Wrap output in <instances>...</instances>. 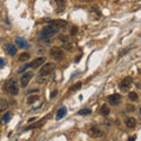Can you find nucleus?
<instances>
[{"label":"nucleus","mask_w":141,"mask_h":141,"mask_svg":"<svg viewBox=\"0 0 141 141\" xmlns=\"http://www.w3.org/2000/svg\"><path fill=\"white\" fill-rule=\"evenodd\" d=\"M4 89H5L8 94H11V95H16V94L19 93L18 82H16L14 79H10V80H7V81L5 82V85H4Z\"/></svg>","instance_id":"nucleus-1"},{"label":"nucleus","mask_w":141,"mask_h":141,"mask_svg":"<svg viewBox=\"0 0 141 141\" xmlns=\"http://www.w3.org/2000/svg\"><path fill=\"white\" fill-rule=\"evenodd\" d=\"M58 28H55L54 26H52V25H47V26H45V27L41 29V32L39 34V39H49L52 38L53 35H54L55 33H58Z\"/></svg>","instance_id":"nucleus-2"},{"label":"nucleus","mask_w":141,"mask_h":141,"mask_svg":"<svg viewBox=\"0 0 141 141\" xmlns=\"http://www.w3.org/2000/svg\"><path fill=\"white\" fill-rule=\"evenodd\" d=\"M55 67H56V64H55V62H48V64H46V65L41 68V70H40V75H42V76L49 75V74L55 70Z\"/></svg>","instance_id":"nucleus-3"},{"label":"nucleus","mask_w":141,"mask_h":141,"mask_svg":"<svg viewBox=\"0 0 141 141\" xmlns=\"http://www.w3.org/2000/svg\"><path fill=\"white\" fill-rule=\"evenodd\" d=\"M49 54H51V56H52L53 59L60 60V59H62V56H64V52H62V49L60 48V47L54 46V47H52V48H51Z\"/></svg>","instance_id":"nucleus-4"},{"label":"nucleus","mask_w":141,"mask_h":141,"mask_svg":"<svg viewBox=\"0 0 141 141\" xmlns=\"http://www.w3.org/2000/svg\"><path fill=\"white\" fill-rule=\"evenodd\" d=\"M130 85H132V78L130 76H126L125 79L121 81V84H120V88H121V91L127 92L129 89Z\"/></svg>","instance_id":"nucleus-5"},{"label":"nucleus","mask_w":141,"mask_h":141,"mask_svg":"<svg viewBox=\"0 0 141 141\" xmlns=\"http://www.w3.org/2000/svg\"><path fill=\"white\" fill-rule=\"evenodd\" d=\"M108 102L111 103V105H113V106H118V105L121 102V95L118 94V93L109 95L108 97Z\"/></svg>","instance_id":"nucleus-6"},{"label":"nucleus","mask_w":141,"mask_h":141,"mask_svg":"<svg viewBox=\"0 0 141 141\" xmlns=\"http://www.w3.org/2000/svg\"><path fill=\"white\" fill-rule=\"evenodd\" d=\"M45 60H46V59H45L43 56H41V58H37V59L33 60L32 62H29L28 65H29L31 68H38V67H40V66L45 62Z\"/></svg>","instance_id":"nucleus-7"},{"label":"nucleus","mask_w":141,"mask_h":141,"mask_svg":"<svg viewBox=\"0 0 141 141\" xmlns=\"http://www.w3.org/2000/svg\"><path fill=\"white\" fill-rule=\"evenodd\" d=\"M32 76H33V74L29 72V73H25L24 75L21 76V79H20V84H21V86L22 87H26L28 85V82H29V80L32 79Z\"/></svg>","instance_id":"nucleus-8"},{"label":"nucleus","mask_w":141,"mask_h":141,"mask_svg":"<svg viewBox=\"0 0 141 141\" xmlns=\"http://www.w3.org/2000/svg\"><path fill=\"white\" fill-rule=\"evenodd\" d=\"M49 25H52V26H54L55 28L60 29L61 27H64V26L67 25V21H65V20H52Z\"/></svg>","instance_id":"nucleus-9"},{"label":"nucleus","mask_w":141,"mask_h":141,"mask_svg":"<svg viewBox=\"0 0 141 141\" xmlns=\"http://www.w3.org/2000/svg\"><path fill=\"white\" fill-rule=\"evenodd\" d=\"M89 132H91V134H92L93 136H95V138H101V136H103V130H101L100 128H98V127H92Z\"/></svg>","instance_id":"nucleus-10"},{"label":"nucleus","mask_w":141,"mask_h":141,"mask_svg":"<svg viewBox=\"0 0 141 141\" xmlns=\"http://www.w3.org/2000/svg\"><path fill=\"white\" fill-rule=\"evenodd\" d=\"M66 113H67V109H66L65 106L60 107V108L58 109V112H56V118H55V119H56V120L62 119V118H64V116L66 115Z\"/></svg>","instance_id":"nucleus-11"},{"label":"nucleus","mask_w":141,"mask_h":141,"mask_svg":"<svg viewBox=\"0 0 141 141\" xmlns=\"http://www.w3.org/2000/svg\"><path fill=\"white\" fill-rule=\"evenodd\" d=\"M15 43L16 46H19V48H28V43L22 38H15Z\"/></svg>","instance_id":"nucleus-12"},{"label":"nucleus","mask_w":141,"mask_h":141,"mask_svg":"<svg viewBox=\"0 0 141 141\" xmlns=\"http://www.w3.org/2000/svg\"><path fill=\"white\" fill-rule=\"evenodd\" d=\"M125 124L128 128H132V129L136 127V121L134 118H127V119L125 120Z\"/></svg>","instance_id":"nucleus-13"},{"label":"nucleus","mask_w":141,"mask_h":141,"mask_svg":"<svg viewBox=\"0 0 141 141\" xmlns=\"http://www.w3.org/2000/svg\"><path fill=\"white\" fill-rule=\"evenodd\" d=\"M29 53H27V52H24V53H21V54L19 55V59H18V61L19 62H25V61H28V59H29Z\"/></svg>","instance_id":"nucleus-14"},{"label":"nucleus","mask_w":141,"mask_h":141,"mask_svg":"<svg viewBox=\"0 0 141 141\" xmlns=\"http://www.w3.org/2000/svg\"><path fill=\"white\" fill-rule=\"evenodd\" d=\"M8 108V102L5 99H0V112H5Z\"/></svg>","instance_id":"nucleus-15"},{"label":"nucleus","mask_w":141,"mask_h":141,"mask_svg":"<svg viewBox=\"0 0 141 141\" xmlns=\"http://www.w3.org/2000/svg\"><path fill=\"white\" fill-rule=\"evenodd\" d=\"M7 53L10 55H15L16 53V47L14 45H7Z\"/></svg>","instance_id":"nucleus-16"},{"label":"nucleus","mask_w":141,"mask_h":141,"mask_svg":"<svg viewBox=\"0 0 141 141\" xmlns=\"http://www.w3.org/2000/svg\"><path fill=\"white\" fill-rule=\"evenodd\" d=\"M100 112H101V114H102V115H108L109 112H111V109L108 108V106L103 105V106H101V109H100Z\"/></svg>","instance_id":"nucleus-17"},{"label":"nucleus","mask_w":141,"mask_h":141,"mask_svg":"<svg viewBox=\"0 0 141 141\" xmlns=\"http://www.w3.org/2000/svg\"><path fill=\"white\" fill-rule=\"evenodd\" d=\"M128 98H129L130 101H136L139 97H138V94H136L135 92H130L129 94H128Z\"/></svg>","instance_id":"nucleus-18"},{"label":"nucleus","mask_w":141,"mask_h":141,"mask_svg":"<svg viewBox=\"0 0 141 141\" xmlns=\"http://www.w3.org/2000/svg\"><path fill=\"white\" fill-rule=\"evenodd\" d=\"M79 114L80 115H88V114H91V109H80Z\"/></svg>","instance_id":"nucleus-19"},{"label":"nucleus","mask_w":141,"mask_h":141,"mask_svg":"<svg viewBox=\"0 0 141 141\" xmlns=\"http://www.w3.org/2000/svg\"><path fill=\"white\" fill-rule=\"evenodd\" d=\"M10 119H11V113H10V112H7V113L4 115L2 120H4V122H8V121H10Z\"/></svg>","instance_id":"nucleus-20"},{"label":"nucleus","mask_w":141,"mask_h":141,"mask_svg":"<svg viewBox=\"0 0 141 141\" xmlns=\"http://www.w3.org/2000/svg\"><path fill=\"white\" fill-rule=\"evenodd\" d=\"M81 82H78V84H75V85H74V86H72L70 87V89H72V91H76V89H79V88H80V87H81Z\"/></svg>","instance_id":"nucleus-21"},{"label":"nucleus","mask_w":141,"mask_h":141,"mask_svg":"<svg viewBox=\"0 0 141 141\" xmlns=\"http://www.w3.org/2000/svg\"><path fill=\"white\" fill-rule=\"evenodd\" d=\"M37 99H38V97H35V95H34V97H29L28 100H27V102L28 103H33L34 101H37Z\"/></svg>","instance_id":"nucleus-22"},{"label":"nucleus","mask_w":141,"mask_h":141,"mask_svg":"<svg viewBox=\"0 0 141 141\" xmlns=\"http://www.w3.org/2000/svg\"><path fill=\"white\" fill-rule=\"evenodd\" d=\"M76 33H78V27L73 26V27L70 28V34H72V35H75Z\"/></svg>","instance_id":"nucleus-23"},{"label":"nucleus","mask_w":141,"mask_h":141,"mask_svg":"<svg viewBox=\"0 0 141 141\" xmlns=\"http://www.w3.org/2000/svg\"><path fill=\"white\" fill-rule=\"evenodd\" d=\"M45 78H47V76H42V75H40L38 78V80L37 81L39 82V84H45Z\"/></svg>","instance_id":"nucleus-24"},{"label":"nucleus","mask_w":141,"mask_h":141,"mask_svg":"<svg viewBox=\"0 0 141 141\" xmlns=\"http://www.w3.org/2000/svg\"><path fill=\"white\" fill-rule=\"evenodd\" d=\"M28 67H29V65H25L24 66V67H21V68H19V70H18V73H24V70H26V68H28Z\"/></svg>","instance_id":"nucleus-25"},{"label":"nucleus","mask_w":141,"mask_h":141,"mask_svg":"<svg viewBox=\"0 0 141 141\" xmlns=\"http://www.w3.org/2000/svg\"><path fill=\"white\" fill-rule=\"evenodd\" d=\"M92 11H95L97 13H98V15H100V14H101V13H100V11H99V8L97 7V6H93V7H92Z\"/></svg>","instance_id":"nucleus-26"},{"label":"nucleus","mask_w":141,"mask_h":141,"mask_svg":"<svg viewBox=\"0 0 141 141\" xmlns=\"http://www.w3.org/2000/svg\"><path fill=\"white\" fill-rule=\"evenodd\" d=\"M56 95H58V91H56V89H55V91H53V92H52V94H51V99L55 98V97H56Z\"/></svg>","instance_id":"nucleus-27"},{"label":"nucleus","mask_w":141,"mask_h":141,"mask_svg":"<svg viewBox=\"0 0 141 141\" xmlns=\"http://www.w3.org/2000/svg\"><path fill=\"white\" fill-rule=\"evenodd\" d=\"M65 1H66V0H55V2H56V4H59V5H64V4H65Z\"/></svg>","instance_id":"nucleus-28"},{"label":"nucleus","mask_w":141,"mask_h":141,"mask_svg":"<svg viewBox=\"0 0 141 141\" xmlns=\"http://www.w3.org/2000/svg\"><path fill=\"white\" fill-rule=\"evenodd\" d=\"M127 109H128V111H132V112H133V111L135 109V107H134L133 105H132V106H130V105H128V106H127Z\"/></svg>","instance_id":"nucleus-29"},{"label":"nucleus","mask_w":141,"mask_h":141,"mask_svg":"<svg viewBox=\"0 0 141 141\" xmlns=\"http://www.w3.org/2000/svg\"><path fill=\"white\" fill-rule=\"evenodd\" d=\"M39 92V89H37V88H33V89H28V93H37Z\"/></svg>","instance_id":"nucleus-30"},{"label":"nucleus","mask_w":141,"mask_h":141,"mask_svg":"<svg viewBox=\"0 0 141 141\" xmlns=\"http://www.w3.org/2000/svg\"><path fill=\"white\" fill-rule=\"evenodd\" d=\"M4 65H5V60H4V59H0V67H2Z\"/></svg>","instance_id":"nucleus-31"},{"label":"nucleus","mask_w":141,"mask_h":141,"mask_svg":"<svg viewBox=\"0 0 141 141\" xmlns=\"http://www.w3.org/2000/svg\"><path fill=\"white\" fill-rule=\"evenodd\" d=\"M135 139H136V136L133 135L132 138H129V139H128V141H135Z\"/></svg>","instance_id":"nucleus-32"},{"label":"nucleus","mask_w":141,"mask_h":141,"mask_svg":"<svg viewBox=\"0 0 141 141\" xmlns=\"http://www.w3.org/2000/svg\"><path fill=\"white\" fill-rule=\"evenodd\" d=\"M80 1H82V2H93L94 0H80Z\"/></svg>","instance_id":"nucleus-33"},{"label":"nucleus","mask_w":141,"mask_h":141,"mask_svg":"<svg viewBox=\"0 0 141 141\" xmlns=\"http://www.w3.org/2000/svg\"><path fill=\"white\" fill-rule=\"evenodd\" d=\"M139 74H141V70H139Z\"/></svg>","instance_id":"nucleus-34"},{"label":"nucleus","mask_w":141,"mask_h":141,"mask_svg":"<svg viewBox=\"0 0 141 141\" xmlns=\"http://www.w3.org/2000/svg\"><path fill=\"white\" fill-rule=\"evenodd\" d=\"M140 114H141V107H140Z\"/></svg>","instance_id":"nucleus-35"}]
</instances>
